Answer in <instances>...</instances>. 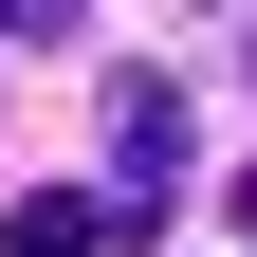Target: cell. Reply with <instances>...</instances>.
Here are the masks:
<instances>
[{
  "instance_id": "obj_1",
  "label": "cell",
  "mask_w": 257,
  "mask_h": 257,
  "mask_svg": "<svg viewBox=\"0 0 257 257\" xmlns=\"http://www.w3.org/2000/svg\"><path fill=\"white\" fill-rule=\"evenodd\" d=\"M110 184H128V239H147V220H166V184H184V92H166V74L110 92Z\"/></svg>"
},
{
  "instance_id": "obj_2",
  "label": "cell",
  "mask_w": 257,
  "mask_h": 257,
  "mask_svg": "<svg viewBox=\"0 0 257 257\" xmlns=\"http://www.w3.org/2000/svg\"><path fill=\"white\" fill-rule=\"evenodd\" d=\"M128 202H74V184H37V202H0V257H92Z\"/></svg>"
},
{
  "instance_id": "obj_3",
  "label": "cell",
  "mask_w": 257,
  "mask_h": 257,
  "mask_svg": "<svg viewBox=\"0 0 257 257\" xmlns=\"http://www.w3.org/2000/svg\"><path fill=\"white\" fill-rule=\"evenodd\" d=\"M74 19H92V0H0V37H74Z\"/></svg>"
},
{
  "instance_id": "obj_4",
  "label": "cell",
  "mask_w": 257,
  "mask_h": 257,
  "mask_svg": "<svg viewBox=\"0 0 257 257\" xmlns=\"http://www.w3.org/2000/svg\"><path fill=\"white\" fill-rule=\"evenodd\" d=\"M239 239H257V166H239Z\"/></svg>"
}]
</instances>
